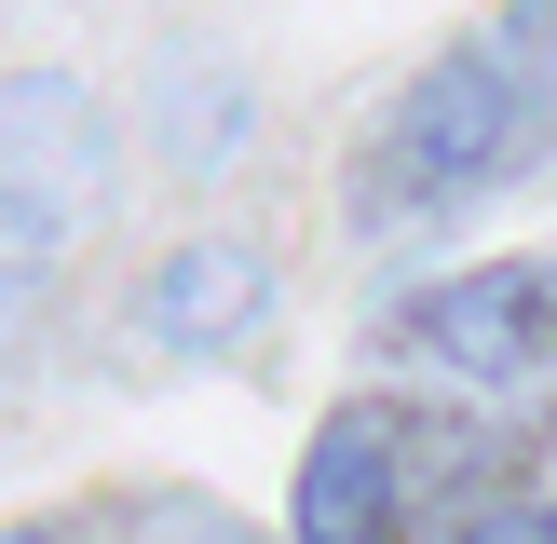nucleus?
<instances>
[{"label":"nucleus","mask_w":557,"mask_h":544,"mask_svg":"<svg viewBox=\"0 0 557 544\" xmlns=\"http://www.w3.org/2000/svg\"><path fill=\"white\" fill-rule=\"evenodd\" d=\"M544 150H557V109L490 41H449L381 123V218H462L504 177H531Z\"/></svg>","instance_id":"obj_1"},{"label":"nucleus","mask_w":557,"mask_h":544,"mask_svg":"<svg viewBox=\"0 0 557 544\" xmlns=\"http://www.w3.org/2000/svg\"><path fill=\"white\" fill-rule=\"evenodd\" d=\"M395 354H422V368L449 381H557V259H476L449 272V286L395 299V326H381Z\"/></svg>","instance_id":"obj_2"},{"label":"nucleus","mask_w":557,"mask_h":544,"mask_svg":"<svg viewBox=\"0 0 557 544\" xmlns=\"http://www.w3.org/2000/svg\"><path fill=\"white\" fill-rule=\"evenodd\" d=\"M408 490H422V408H326L313 449H299V544H395L408 531Z\"/></svg>","instance_id":"obj_3"},{"label":"nucleus","mask_w":557,"mask_h":544,"mask_svg":"<svg viewBox=\"0 0 557 544\" xmlns=\"http://www.w3.org/2000/svg\"><path fill=\"white\" fill-rule=\"evenodd\" d=\"M136 313H150V354L218 368V354H245L259 313H272V245L259 232H177L150 259V286H136Z\"/></svg>","instance_id":"obj_4"},{"label":"nucleus","mask_w":557,"mask_h":544,"mask_svg":"<svg viewBox=\"0 0 557 544\" xmlns=\"http://www.w3.org/2000/svg\"><path fill=\"white\" fill-rule=\"evenodd\" d=\"M0 190H109V123H96V96L82 82H54V69H14L0 82Z\"/></svg>","instance_id":"obj_5"},{"label":"nucleus","mask_w":557,"mask_h":544,"mask_svg":"<svg viewBox=\"0 0 557 544\" xmlns=\"http://www.w3.org/2000/svg\"><path fill=\"white\" fill-rule=\"evenodd\" d=\"M150 136H163V163L177 177H218V163L259 136V96H245V69H177L150 96Z\"/></svg>","instance_id":"obj_6"},{"label":"nucleus","mask_w":557,"mask_h":544,"mask_svg":"<svg viewBox=\"0 0 557 544\" xmlns=\"http://www.w3.org/2000/svg\"><path fill=\"white\" fill-rule=\"evenodd\" d=\"M54 259H69V218H54L41 190H0V313H27V299L54 286Z\"/></svg>","instance_id":"obj_7"},{"label":"nucleus","mask_w":557,"mask_h":544,"mask_svg":"<svg viewBox=\"0 0 557 544\" xmlns=\"http://www.w3.org/2000/svg\"><path fill=\"white\" fill-rule=\"evenodd\" d=\"M449 544H557V490H490L449 517Z\"/></svg>","instance_id":"obj_8"},{"label":"nucleus","mask_w":557,"mask_h":544,"mask_svg":"<svg viewBox=\"0 0 557 544\" xmlns=\"http://www.w3.org/2000/svg\"><path fill=\"white\" fill-rule=\"evenodd\" d=\"M0 544H69V517H14V531H0Z\"/></svg>","instance_id":"obj_9"}]
</instances>
